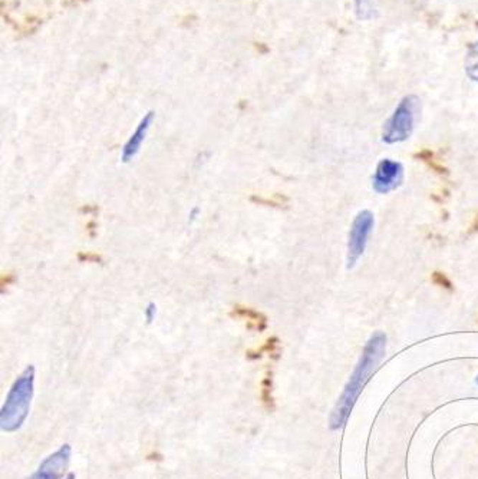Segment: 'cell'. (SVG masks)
Here are the masks:
<instances>
[{"mask_svg": "<svg viewBox=\"0 0 478 479\" xmlns=\"http://www.w3.org/2000/svg\"><path fill=\"white\" fill-rule=\"evenodd\" d=\"M64 479H75V473H74V472H69Z\"/></svg>", "mask_w": 478, "mask_h": 479, "instance_id": "obj_14", "label": "cell"}, {"mask_svg": "<svg viewBox=\"0 0 478 479\" xmlns=\"http://www.w3.org/2000/svg\"><path fill=\"white\" fill-rule=\"evenodd\" d=\"M477 231H478V216H475V219H474V221H472V224H471V227L468 230V234H474Z\"/></svg>", "mask_w": 478, "mask_h": 479, "instance_id": "obj_13", "label": "cell"}, {"mask_svg": "<svg viewBox=\"0 0 478 479\" xmlns=\"http://www.w3.org/2000/svg\"><path fill=\"white\" fill-rule=\"evenodd\" d=\"M464 65L467 76L478 83V40L468 46Z\"/></svg>", "mask_w": 478, "mask_h": 479, "instance_id": "obj_9", "label": "cell"}, {"mask_svg": "<svg viewBox=\"0 0 478 479\" xmlns=\"http://www.w3.org/2000/svg\"><path fill=\"white\" fill-rule=\"evenodd\" d=\"M415 158L421 159L422 163L427 164L433 171H436V173L440 174V175H447V174H448V170L437 161L436 156H434V152L430 151V149H422V151L416 152V154H415Z\"/></svg>", "mask_w": 478, "mask_h": 479, "instance_id": "obj_10", "label": "cell"}, {"mask_svg": "<svg viewBox=\"0 0 478 479\" xmlns=\"http://www.w3.org/2000/svg\"><path fill=\"white\" fill-rule=\"evenodd\" d=\"M155 114L152 111H149L148 114H145L142 117V120L140 121V124L137 125L135 131L131 134V137L128 138V141L125 142L123 152H121V161L123 163H130L132 159L140 154L141 146L148 135V131L154 122Z\"/></svg>", "mask_w": 478, "mask_h": 479, "instance_id": "obj_7", "label": "cell"}, {"mask_svg": "<svg viewBox=\"0 0 478 479\" xmlns=\"http://www.w3.org/2000/svg\"><path fill=\"white\" fill-rule=\"evenodd\" d=\"M404 180V168L399 163L392 159H382L378 164L375 175H374V190L378 194H388L397 190Z\"/></svg>", "mask_w": 478, "mask_h": 479, "instance_id": "obj_5", "label": "cell"}, {"mask_svg": "<svg viewBox=\"0 0 478 479\" xmlns=\"http://www.w3.org/2000/svg\"><path fill=\"white\" fill-rule=\"evenodd\" d=\"M375 220L374 214L370 211L365 209L360 211L355 217L353 224L349 231V241H348V267H353L360 255L365 253L368 238L374 229Z\"/></svg>", "mask_w": 478, "mask_h": 479, "instance_id": "obj_4", "label": "cell"}, {"mask_svg": "<svg viewBox=\"0 0 478 479\" xmlns=\"http://www.w3.org/2000/svg\"><path fill=\"white\" fill-rule=\"evenodd\" d=\"M33 386L35 367L28 366L13 382L2 410H0V428L4 432L12 434L22 428V425L29 415L30 402L33 398Z\"/></svg>", "mask_w": 478, "mask_h": 479, "instance_id": "obj_2", "label": "cell"}, {"mask_svg": "<svg viewBox=\"0 0 478 479\" xmlns=\"http://www.w3.org/2000/svg\"><path fill=\"white\" fill-rule=\"evenodd\" d=\"M419 111V99L415 95L402 98L394 114L384 125L382 139L387 144H398L406 141L414 131L416 115Z\"/></svg>", "mask_w": 478, "mask_h": 479, "instance_id": "obj_3", "label": "cell"}, {"mask_svg": "<svg viewBox=\"0 0 478 479\" xmlns=\"http://www.w3.org/2000/svg\"><path fill=\"white\" fill-rule=\"evenodd\" d=\"M72 456L71 445H62L57 452L49 455L29 479H59L69 465Z\"/></svg>", "mask_w": 478, "mask_h": 479, "instance_id": "obj_6", "label": "cell"}, {"mask_svg": "<svg viewBox=\"0 0 478 479\" xmlns=\"http://www.w3.org/2000/svg\"><path fill=\"white\" fill-rule=\"evenodd\" d=\"M385 349H387L385 333L375 332L368 340L353 374L351 375V379L343 389V393L341 395L336 406L332 410L329 419V428L332 431H339L346 425L363 386L369 381L372 371L377 369V366L385 356Z\"/></svg>", "mask_w": 478, "mask_h": 479, "instance_id": "obj_1", "label": "cell"}, {"mask_svg": "<svg viewBox=\"0 0 478 479\" xmlns=\"http://www.w3.org/2000/svg\"><path fill=\"white\" fill-rule=\"evenodd\" d=\"M144 316H145L148 323H152L155 321V317H157V304L152 303V301L148 303L145 310H144Z\"/></svg>", "mask_w": 478, "mask_h": 479, "instance_id": "obj_12", "label": "cell"}, {"mask_svg": "<svg viewBox=\"0 0 478 479\" xmlns=\"http://www.w3.org/2000/svg\"><path fill=\"white\" fill-rule=\"evenodd\" d=\"M431 280L436 286H440L443 289H447L450 292L454 290V284L451 283V280L447 277V275L441 273V272H434L433 276H431Z\"/></svg>", "mask_w": 478, "mask_h": 479, "instance_id": "obj_11", "label": "cell"}, {"mask_svg": "<svg viewBox=\"0 0 478 479\" xmlns=\"http://www.w3.org/2000/svg\"><path fill=\"white\" fill-rule=\"evenodd\" d=\"M355 13L359 21H372L378 16L377 0H355Z\"/></svg>", "mask_w": 478, "mask_h": 479, "instance_id": "obj_8", "label": "cell"}]
</instances>
